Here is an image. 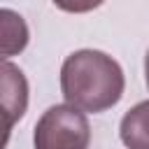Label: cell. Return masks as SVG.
I'll return each mask as SVG.
<instances>
[{
  "instance_id": "6da1fadb",
  "label": "cell",
  "mask_w": 149,
  "mask_h": 149,
  "mask_svg": "<svg viewBox=\"0 0 149 149\" xmlns=\"http://www.w3.org/2000/svg\"><path fill=\"white\" fill-rule=\"evenodd\" d=\"M126 77L121 65L98 49H79L63 61L61 91L65 102L100 114L114 107L123 95Z\"/></svg>"
},
{
  "instance_id": "7a4b0ae2",
  "label": "cell",
  "mask_w": 149,
  "mask_h": 149,
  "mask_svg": "<svg viewBox=\"0 0 149 149\" xmlns=\"http://www.w3.org/2000/svg\"><path fill=\"white\" fill-rule=\"evenodd\" d=\"M35 149H88L91 126L84 109L65 102L51 105L35 123Z\"/></svg>"
},
{
  "instance_id": "3957f363",
  "label": "cell",
  "mask_w": 149,
  "mask_h": 149,
  "mask_svg": "<svg viewBox=\"0 0 149 149\" xmlns=\"http://www.w3.org/2000/svg\"><path fill=\"white\" fill-rule=\"evenodd\" d=\"M0 79H2V112H5V133L9 135L12 126L26 114L28 107V81L23 72L12 65L7 58L0 65Z\"/></svg>"
},
{
  "instance_id": "277c9868",
  "label": "cell",
  "mask_w": 149,
  "mask_h": 149,
  "mask_svg": "<svg viewBox=\"0 0 149 149\" xmlns=\"http://www.w3.org/2000/svg\"><path fill=\"white\" fill-rule=\"evenodd\" d=\"M119 135L128 149H149V100L137 102L123 114Z\"/></svg>"
},
{
  "instance_id": "5b68a950",
  "label": "cell",
  "mask_w": 149,
  "mask_h": 149,
  "mask_svg": "<svg viewBox=\"0 0 149 149\" xmlns=\"http://www.w3.org/2000/svg\"><path fill=\"white\" fill-rule=\"evenodd\" d=\"M0 28H2V58H9V56L26 49L28 26L16 12L0 9Z\"/></svg>"
},
{
  "instance_id": "8992f818",
  "label": "cell",
  "mask_w": 149,
  "mask_h": 149,
  "mask_svg": "<svg viewBox=\"0 0 149 149\" xmlns=\"http://www.w3.org/2000/svg\"><path fill=\"white\" fill-rule=\"evenodd\" d=\"M58 9L63 12H70V14H86V12H93L98 9L105 0H51Z\"/></svg>"
},
{
  "instance_id": "52a82bcc",
  "label": "cell",
  "mask_w": 149,
  "mask_h": 149,
  "mask_svg": "<svg viewBox=\"0 0 149 149\" xmlns=\"http://www.w3.org/2000/svg\"><path fill=\"white\" fill-rule=\"evenodd\" d=\"M144 77H147V86H149V51L144 56Z\"/></svg>"
}]
</instances>
